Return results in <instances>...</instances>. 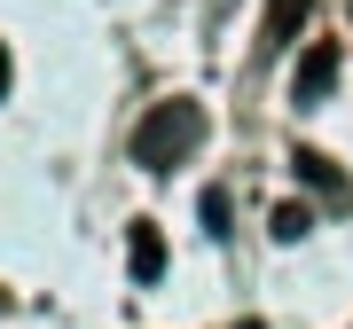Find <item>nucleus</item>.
<instances>
[{
    "mask_svg": "<svg viewBox=\"0 0 353 329\" xmlns=\"http://www.w3.org/2000/svg\"><path fill=\"white\" fill-rule=\"evenodd\" d=\"M330 87H338V47L322 39V47H306V55H299V78H290V102H299V110H314V102H322Z\"/></svg>",
    "mask_w": 353,
    "mask_h": 329,
    "instance_id": "obj_2",
    "label": "nucleus"
},
{
    "mask_svg": "<svg viewBox=\"0 0 353 329\" xmlns=\"http://www.w3.org/2000/svg\"><path fill=\"white\" fill-rule=\"evenodd\" d=\"M196 141H204V110L173 94V102H157V110L134 126V164H141V173H173Z\"/></svg>",
    "mask_w": 353,
    "mask_h": 329,
    "instance_id": "obj_1",
    "label": "nucleus"
},
{
    "mask_svg": "<svg viewBox=\"0 0 353 329\" xmlns=\"http://www.w3.org/2000/svg\"><path fill=\"white\" fill-rule=\"evenodd\" d=\"M306 8H314V0H267V47H283V39H299Z\"/></svg>",
    "mask_w": 353,
    "mask_h": 329,
    "instance_id": "obj_5",
    "label": "nucleus"
},
{
    "mask_svg": "<svg viewBox=\"0 0 353 329\" xmlns=\"http://www.w3.org/2000/svg\"><path fill=\"white\" fill-rule=\"evenodd\" d=\"M196 212H204V235H228V189H204Z\"/></svg>",
    "mask_w": 353,
    "mask_h": 329,
    "instance_id": "obj_7",
    "label": "nucleus"
},
{
    "mask_svg": "<svg viewBox=\"0 0 353 329\" xmlns=\"http://www.w3.org/2000/svg\"><path fill=\"white\" fill-rule=\"evenodd\" d=\"M267 228H275V243H299L306 228H314V212H306V204H275V220H267Z\"/></svg>",
    "mask_w": 353,
    "mask_h": 329,
    "instance_id": "obj_6",
    "label": "nucleus"
},
{
    "mask_svg": "<svg viewBox=\"0 0 353 329\" xmlns=\"http://www.w3.org/2000/svg\"><path fill=\"white\" fill-rule=\"evenodd\" d=\"M290 164H299V180H306V189H322V196H345V173H338V164H330L322 149H299Z\"/></svg>",
    "mask_w": 353,
    "mask_h": 329,
    "instance_id": "obj_4",
    "label": "nucleus"
},
{
    "mask_svg": "<svg viewBox=\"0 0 353 329\" xmlns=\"http://www.w3.org/2000/svg\"><path fill=\"white\" fill-rule=\"evenodd\" d=\"M126 266H134V282H165V235H157V220H134Z\"/></svg>",
    "mask_w": 353,
    "mask_h": 329,
    "instance_id": "obj_3",
    "label": "nucleus"
},
{
    "mask_svg": "<svg viewBox=\"0 0 353 329\" xmlns=\"http://www.w3.org/2000/svg\"><path fill=\"white\" fill-rule=\"evenodd\" d=\"M16 87V63H8V39H0V94Z\"/></svg>",
    "mask_w": 353,
    "mask_h": 329,
    "instance_id": "obj_8",
    "label": "nucleus"
}]
</instances>
